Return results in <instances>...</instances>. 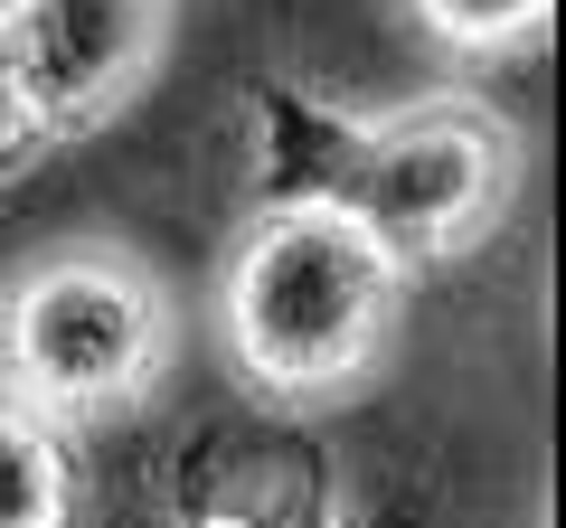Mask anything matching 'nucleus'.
Masks as SVG:
<instances>
[{
  "instance_id": "1",
  "label": "nucleus",
  "mask_w": 566,
  "mask_h": 528,
  "mask_svg": "<svg viewBox=\"0 0 566 528\" xmlns=\"http://www.w3.org/2000/svg\"><path fill=\"white\" fill-rule=\"evenodd\" d=\"M397 311L406 264L340 189L255 208L218 264V349L255 397H283V406H322L378 378Z\"/></svg>"
},
{
  "instance_id": "2",
  "label": "nucleus",
  "mask_w": 566,
  "mask_h": 528,
  "mask_svg": "<svg viewBox=\"0 0 566 528\" xmlns=\"http://www.w3.org/2000/svg\"><path fill=\"white\" fill-rule=\"evenodd\" d=\"M180 311L123 236H57L0 284V397L48 425L133 415L170 378Z\"/></svg>"
},
{
  "instance_id": "3",
  "label": "nucleus",
  "mask_w": 566,
  "mask_h": 528,
  "mask_svg": "<svg viewBox=\"0 0 566 528\" xmlns=\"http://www.w3.org/2000/svg\"><path fill=\"white\" fill-rule=\"evenodd\" d=\"M520 123L482 95H416L397 114H378L349 142L340 199L378 226V245L416 274L463 264L520 199Z\"/></svg>"
},
{
  "instance_id": "4",
  "label": "nucleus",
  "mask_w": 566,
  "mask_h": 528,
  "mask_svg": "<svg viewBox=\"0 0 566 528\" xmlns=\"http://www.w3.org/2000/svg\"><path fill=\"white\" fill-rule=\"evenodd\" d=\"M180 0H10L0 20V180L104 133L151 85Z\"/></svg>"
},
{
  "instance_id": "5",
  "label": "nucleus",
  "mask_w": 566,
  "mask_h": 528,
  "mask_svg": "<svg viewBox=\"0 0 566 528\" xmlns=\"http://www.w3.org/2000/svg\"><path fill=\"white\" fill-rule=\"evenodd\" d=\"M66 519H76L66 425L29 415L20 397H0V528H66Z\"/></svg>"
},
{
  "instance_id": "6",
  "label": "nucleus",
  "mask_w": 566,
  "mask_h": 528,
  "mask_svg": "<svg viewBox=\"0 0 566 528\" xmlns=\"http://www.w3.org/2000/svg\"><path fill=\"white\" fill-rule=\"evenodd\" d=\"M406 10L453 57H520V47L547 39V10L557 0H406Z\"/></svg>"
},
{
  "instance_id": "7",
  "label": "nucleus",
  "mask_w": 566,
  "mask_h": 528,
  "mask_svg": "<svg viewBox=\"0 0 566 528\" xmlns=\"http://www.w3.org/2000/svg\"><path fill=\"white\" fill-rule=\"evenodd\" d=\"M0 20H10V0H0Z\"/></svg>"
}]
</instances>
